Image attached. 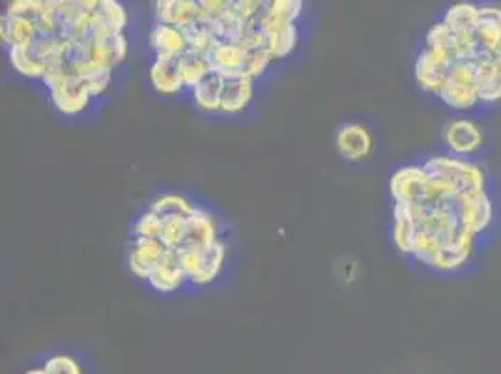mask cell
<instances>
[{"mask_svg":"<svg viewBox=\"0 0 501 374\" xmlns=\"http://www.w3.org/2000/svg\"><path fill=\"white\" fill-rule=\"evenodd\" d=\"M305 0H264L262 17L275 21H294L298 23L303 15Z\"/></svg>","mask_w":501,"mask_h":374,"instance_id":"83f0119b","label":"cell"},{"mask_svg":"<svg viewBox=\"0 0 501 374\" xmlns=\"http://www.w3.org/2000/svg\"><path fill=\"white\" fill-rule=\"evenodd\" d=\"M438 101L442 106H445L453 113H470L479 109V90L477 86L470 85H455V83H445L442 90L438 92Z\"/></svg>","mask_w":501,"mask_h":374,"instance_id":"ac0fdd59","label":"cell"},{"mask_svg":"<svg viewBox=\"0 0 501 374\" xmlns=\"http://www.w3.org/2000/svg\"><path fill=\"white\" fill-rule=\"evenodd\" d=\"M167 253L169 248L161 240H152V238H133L126 257L129 274L138 281L147 283L150 271Z\"/></svg>","mask_w":501,"mask_h":374,"instance_id":"9c48e42d","label":"cell"},{"mask_svg":"<svg viewBox=\"0 0 501 374\" xmlns=\"http://www.w3.org/2000/svg\"><path fill=\"white\" fill-rule=\"evenodd\" d=\"M257 25L266 32L268 49H270L271 56L275 58V62L286 60V58L294 55V51L300 45V38H302L298 23H294V21H273V19L262 17Z\"/></svg>","mask_w":501,"mask_h":374,"instance_id":"8fae6325","label":"cell"},{"mask_svg":"<svg viewBox=\"0 0 501 374\" xmlns=\"http://www.w3.org/2000/svg\"><path fill=\"white\" fill-rule=\"evenodd\" d=\"M444 150L462 159H477L486 147V133L483 126L466 115L453 116L442 129Z\"/></svg>","mask_w":501,"mask_h":374,"instance_id":"7a4b0ae2","label":"cell"},{"mask_svg":"<svg viewBox=\"0 0 501 374\" xmlns=\"http://www.w3.org/2000/svg\"><path fill=\"white\" fill-rule=\"evenodd\" d=\"M99 3H101V0H49V5H53L55 8H71V6H77V8L90 10V12H94V10L97 8Z\"/></svg>","mask_w":501,"mask_h":374,"instance_id":"d590c367","label":"cell"},{"mask_svg":"<svg viewBox=\"0 0 501 374\" xmlns=\"http://www.w3.org/2000/svg\"><path fill=\"white\" fill-rule=\"evenodd\" d=\"M8 62L12 66V70L28 79V81H42L46 76V66L38 60V56L34 55L32 47L25 45H12L8 47Z\"/></svg>","mask_w":501,"mask_h":374,"instance_id":"603a6c76","label":"cell"},{"mask_svg":"<svg viewBox=\"0 0 501 374\" xmlns=\"http://www.w3.org/2000/svg\"><path fill=\"white\" fill-rule=\"evenodd\" d=\"M161 230H163V219L150 212L148 208L142 212L131 225L133 238H152V240H161Z\"/></svg>","mask_w":501,"mask_h":374,"instance_id":"1f68e13d","label":"cell"},{"mask_svg":"<svg viewBox=\"0 0 501 374\" xmlns=\"http://www.w3.org/2000/svg\"><path fill=\"white\" fill-rule=\"evenodd\" d=\"M442 21L455 32H475L479 25V3L456 0L442 15Z\"/></svg>","mask_w":501,"mask_h":374,"instance_id":"ffe728a7","label":"cell"},{"mask_svg":"<svg viewBox=\"0 0 501 374\" xmlns=\"http://www.w3.org/2000/svg\"><path fill=\"white\" fill-rule=\"evenodd\" d=\"M494 58H496V62H497V66H499V70H501V47L494 53Z\"/></svg>","mask_w":501,"mask_h":374,"instance_id":"74e56055","label":"cell"},{"mask_svg":"<svg viewBox=\"0 0 501 374\" xmlns=\"http://www.w3.org/2000/svg\"><path fill=\"white\" fill-rule=\"evenodd\" d=\"M273 64H275V58L271 56L268 47L249 49V51H245V62H243L241 74H245L247 77L259 83L271 70Z\"/></svg>","mask_w":501,"mask_h":374,"instance_id":"f1b7e54d","label":"cell"},{"mask_svg":"<svg viewBox=\"0 0 501 374\" xmlns=\"http://www.w3.org/2000/svg\"><path fill=\"white\" fill-rule=\"evenodd\" d=\"M195 207L197 202H193L184 193H161L148 202L147 208L158 214L161 219H169V217H188L195 210Z\"/></svg>","mask_w":501,"mask_h":374,"instance_id":"44dd1931","label":"cell"},{"mask_svg":"<svg viewBox=\"0 0 501 374\" xmlns=\"http://www.w3.org/2000/svg\"><path fill=\"white\" fill-rule=\"evenodd\" d=\"M129 25V14L122 0H101L92 15L90 40H105L113 34L126 32Z\"/></svg>","mask_w":501,"mask_h":374,"instance_id":"7c38bea8","label":"cell"},{"mask_svg":"<svg viewBox=\"0 0 501 374\" xmlns=\"http://www.w3.org/2000/svg\"><path fill=\"white\" fill-rule=\"evenodd\" d=\"M197 3L202 10V15L210 19H216L230 10V0H197Z\"/></svg>","mask_w":501,"mask_h":374,"instance_id":"e575fe53","label":"cell"},{"mask_svg":"<svg viewBox=\"0 0 501 374\" xmlns=\"http://www.w3.org/2000/svg\"><path fill=\"white\" fill-rule=\"evenodd\" d=\"M230 10L245 21L257 25L264 14V0H230Z\"/></svg>","mask_w":501,"mask_h":374,"instance_id":"836d02e7","label":"cell"},{"mask_svg":"<svg viewBox=\"0 0 501 374\" xmlns=\"http://www.w3.org/2000/svg\"><path fill=\"white\" fill-rule=\"evenodd\" d=\"M184 38L188 44V49L199 51V53H210L211 47L218 44L216 36V26H213V19L202 15L186 28H182Z\"/></svg>","mask_w":501,"mask_h":374,"instance_id":"cb8c5ba5","label":"cell"},{"mask_svg":"<svg viewBox=\"0 0 501 374\" xmlns=\"http://www.w3.org/2000/svg\"><path fill=\"white\" fill-rule=\"evenodd\" d=\"M49 5V0H8V5L5 8V14L8 17H23V19H32L40 15V12Z\"/></svg>","mask_w":501,"mask_h":374,"instance_id":"d6a6232c","label":"cell"},{"mask_svg":"<svg viewBox=\"0 0 501 374\" xmlns=\"http://www.w3.org/2000/svg\"><path fill=\"white\" fill-rule=\"evenodd\" d=\"M0 38H3V44L6 47H12V45L28 47L40 38V30L32 19L8 17L6 14H3V17H0Z\"/></svg>","mask_w":501,"mask_h":374,"instance_id":"d6986e66","label":"cell"},{"mask_svg":"<svg viewBox=\"0 0 501 374\" xmlns=\"http://www.w3.org/2000/svg\"><path fill=\"white\" fill-rule=\"evenodd\" d=\"M333 147L344 161L362 163L374 154L376 137L367 124L350 120V122H343L335 129Z\"/></svg>","mask_w":501,"mask_h":374,"instance_id":"5b68a950","label":"cell"},{"mask_svg":"<svg viewBox=\"0 0 501 374\" xmlns=\"http://www.w3.org/2000/svg\"><path fill=\"white\" fill-rule=\"evenodd\" d=\"M223 236L225 225L221 217L202 204H197L195 210L186 217L180 249H204L223 240Z\"/></svg>","mask_w":501,"mask_h":374,"instance_id":"8992f818","label":"cell"},{"mask_svg":"<svg viewBox=\"0 0 501 374\" xmlns=\"http://www.w3.org/2000/svg\"><path fill=\"white\" fill-rule=\"evenodd\" d=\"M148 47L154 58H180L188 51L182 28L154 23L148 32Z\"/></svg>","mask_w":501,"mask_h":374,"instance_id":"5bb4252c","label":"cell"},{"mask_svg":"<svg viewBox=\"0 0 501 374\" xmlns=\"http://www.w3.org/2000/svg\"><path fill=\"white\" fill-rule=\"evenodd\" d=\"M21 374H47V372H46L44 365H36V367H28V369H25Z\"/></svg>","mask_w":501,"mask_h":374,"instance_id":"8d00e7d4","label":"cell"},{"mask_svg":"<svg viewBox=\"0 0 501 374\" xmlns=\"http://www.w3.org/2000/svg\"><path fill=\"white\" fill-rule=\"evenodd\" d=\"M213 26H216L218 42L232 44V45H241L247 30L250 26H253V23L245 21L241 15H238L236 12L229 10L223 15L213 19Z\"/></svg>","mask_w":501,"mask_h":374,"instance_id":"d4e9b609","label":"cell"},{"mask_svg":"<svg viewBox=\"0 0 501 374\" xmlns=\"http://www.w3.org/2000/svg\"><path fill=\"white\" fill-rule=\"evenodd\" d=\"M184 271L188 274L189 287L204 288L216 283L229 262V244L220 240L204 249H176Z\"/></svg>","mask_w":501,"mask_h":374,"instance_id":"6da1fadb","label":"cell"},{"mask_svg":"<svg viewBox=\"0 0 501 374\" xmlns=\"http://www.w3.org/2000/svg\"><path fill=\"white\" fill-rule=\"evenodd\" d=\"M47 374H87L79 356L71 352H55L42 361Z\"/></svg>","mask_w":501,"mask_h":374,"instance_id":"f546056e","label":"cell"},{"mask_svg":"<svg viewBox=\"0 0 501 374\" xmlns=\"http://www.w3.org/2000/svg\"><path fill=\"white\" fill-rule=\"evenodd\" d=\"M148 83L161 97H178L188 92L178 58H154L148 66Z\"/></svg>","mask_w":501,"mask_h":374,"instance_id":"4fadbf2b","label":"cell"},{"mask_svg":"<svg viewBox=\"0 0 501 374\" xmlns=\"http://www.w3.org/2000/svg\"><path fill=\"white\" fill-rule=\"evenodd\" d=\"M208 58H210L213 72H220L223 76L240 74L243 70L245 49L241 45L218 42L208 53Z\"/></svg>","mask_w":501,"mask_h":374,"instance_id":"7402d4cb","label":"cell"},{"mask_svg":"<svg viewBox=\"0 0 501 374\" xmlns=\"http://www.w3.org/2000/svg\"><path fill=\"white\" fill-rule=\"evenodd\" d=\"M257 92V81L247 77L245 74H229L223 81V94L220 115L223 116H240L253 106Z\"/></svg>","mask_w":501,"mask_h":374,"instance_id":"ba28073f","label":"cell"},{"mask_svg":"<svg viewBox=\"0 0 501 374\" xmlns=\"http://www.w3.org/2000/svg\"><path fill=\"white\" fill-rule=\"evenodd\" d=\"M225 76L220 72H210L195 88L189 90L193 106L206 115H220L221 94Z\"/></svg>","mask_w":501,"mask_h":374,"instance_id":"e0dca14e","label":"cell"},{"mask_svg":"<svg viewBox=\"0 0 501 374\" xmlns=\"http://www.w3.org/2000/svg\"><path fill=\"white\" fill-rule=\"evenodd\" d=\"M453 60L455 55L449 51L423 47L414 62V79L417 86L424 94L436 97L447 81L449 66Z\"/></svg>","mask_w":501,"mask_h":374,"instance_id":"52a82bcc","label":"cell"},{"mask_svg":"<svg viewBox=\"0 0 501 374\" xmlns=\"http://www.w3.org/2000/svg\"><path fill=\"white\" fill-rule=\"evenodd\" d=\"M147 285L161 296L182 292L186 287H189L188 274L184 271L180 260H178L176 249H169V253L154 266Z\"/></svg>","mask_w":501,"mask_h":374,"instance_id":"30bf717a","label":"cell"},{"mask_svg":"<svg viewBox=\"0 0 501 374\" xmlns=\"http://www.w3.org/2000/svg\"><path fill=\"white\" fill-rule=\"evenodd\" d=\"M479 47L496 53L501 47V3H479V25L475 28Z\"/></svg>","mask_w":501,"mask_h":374,"instance_id":"2e32d148","label":"cell"},{"mask_svg":"<svg viewBox=\"0 0 501 374\" xmlns=\"http://www.w3.org/2000/svg\"><path fill=\"white\" fill-rule=\"evenodd\" d=\"M152 15L156 23L186 28L202 17V10L197 0H152Z\"/></svg>","mask_w":501,"mask_h":374,"instance_id":"9a60e30c","label":"cell"},{"mask_svg":"<svg viewBox=\"0 0 501 374\" xmlns=\"http://www.w3.org/2000/svg\"><path fill=\"white\" fill-rule=\"evenodd\" d=\"M455 210L462 227L475 234L479 240L494 228L497 221V204L490 189L460 191L455 198Z\"/></svg>","mask_w":501,"mask_h":374,"instance_id":"3957f363","label":"cell"},{"mask_svg":"<svg viewBox=\"0 0 501 374\" xmlns=\"http://www.w3.org/2000/svg\"><path fill=\"white\" fill-rule=\"evenodd\" d=\"M47 96L51 107L66 118L85 115L96 101L83 77L76 76L74 72H67L55 85H51L47 88Z\"/></svg>","mask_w":501,"mask_h":374,"instance_id":"277c9868","label":"cell"},{"mask_svg":"<svg viewBox=\"0 0 501 374\" xmlns=\"http://www.w3.org/2000/svg\"><path fill=\"white\" fill-rule=\"evenodd\" d=\"M178 62H180V72L188 92L195 88L211 72V64L206 53L188 49L180 58H178Z\"/></svg>","mask_w":501,"mask_h":374,"instance_id":"484cf974","label":"cell"},{"mask_svg":"<svg viewBox=\"0 0 501 374\" xmlns=\"http://www.w3.org/2000/svg\"><path fill=\"white\" fill-rule=\"evenodd\" d=\"M115 72L117 70H111V67H105V66L92 62L87 67H83V70L79 72V77H83V81L90 88L92 96L96 99H101L111 92L113 81H115Z\"/></svg>","mask_w":501,"mask_h":374,"instance_id":"4316f807","label":"cell"},{"mask_svg":"<svg viewBox=\"0 0 501 374\" xmlns=\"http://www.w3.org/2000/svg\"><path fill=\"white\" fill-rule=\"evenodd\" d=\"M455 44H456V34L440 19L438 23H433L431 28L426 30L423 47L449 51L455 55Z\"/></svg>","mask_w":501,"mask_h":374,"instance_id":"4dcf8cb0","label":"cell"}]
</instances>
